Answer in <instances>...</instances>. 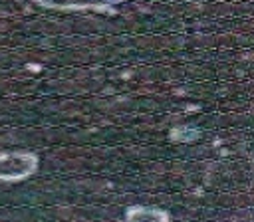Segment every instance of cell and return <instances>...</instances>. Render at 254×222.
Returning <instances> with one entry per match:
<instances>
[{"mask_svg":"<svg viewBox=\"0 0 254 222\" xmlns=\"http://www.w3.org/2000/svg\"><path fill=\"white\" fill-rule=\"evenodd\" d=\"M36 159L24 153H8L0 155V178H24L30 170H34Z\"/></svg>","mask_w":254,"mask_h":222,"instance_id":"1","label":"cell"}]
</instances>
